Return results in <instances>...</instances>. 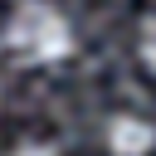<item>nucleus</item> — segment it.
<instances>
[{"label": "nucleus", "instance_id": "1", "mask_svg": "<svg viewBox=\"0 0 156 156\" xmlns=\"http://www.w3.org/2000/svg\"><path fill=\"white\" fill-rule=\"evenodd\" d=\"M112 146H117L122 156H141V151L151 146V127H146V122H117V127H112Z\"/></svg>", "mask_w": 156, "mask_h": 156}, {"label": "nucleus", "instance_id": "2", "mask_svg": "<svg viewBox=\"0 0 156 156\" xmlns=\"http://www.w3.org/2000/svg\"><path fill=\"white\" fill-rule=\"evenodd\" d=\"M141 54H146V63L156 68V20L146 24V34H141Z\"/></svg>", "mask_w": 156, "mask_h": 156}]
</instances>
